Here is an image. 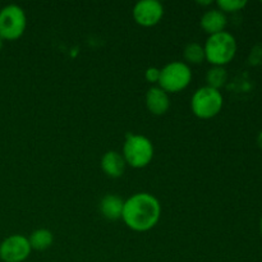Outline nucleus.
Instances as JSON below:
<instances>
[{"label":"nucleus","mask_w":262,"mask_h":262,"mask_svg":"<svg viewBox=\"0 0 262 262\" xmlns=\"http://www.w3.org/2000/svg\"><path fill=\"white\" fill-rule=\"evenodd\" d=\"M161 206L155 196L150 193H136L124 201L122 219L130 229L146 232L156 225L160 219Z\"/></svg>","instance_id":"f257e3e1"},{"label":"nucleus","mask_w":262,"mask_h":262,"mask_svg":"<svg viewBox=\"0 0 262 262\" xmlns=\"http://www.w3.org/2000/svg\"><path fill=\"white\" fill-rule=\"evenodd\" d=\"M205 56L215 67H224L233 60L237 53V41L232 33L223 32L210 35L204 46Z\"/></svg>","instance_id":"f03ea898"},{"label":"nucleus","mask_w":262,"mask_h":262,"mask_svg":"<svg viewBox=\"0 0 262 262\" xmlns=\"http://www.w3.org/2000/svg\"><path fill=\"white\" fill-rule=\"evenodd\" d=\"M123 158L125 163L133 168H143L148 165L154 158L152 142L147 137L141 135H127L124 147H123Z\"/></svg>","instance_id":"7ed1b4c3"},{"label":"nucleus","mask_w":262,"mask_h":262,"mask_svg":"<svg viewBox=\"0 0 262 262\" xmlns=\"http://www.w3.org/2000/svg\"><path fill=\"white\" fill-rule=\"evenodd\" d=\"M223 95L219 90L209 86L201 87L193 94L191 100V107L194 115L202 119H210L220 113L223 107Z\"/></svg>","instance_id":"20e7f679"},{"label":"nucleus","mask_w":262,"mask_h":262,"mask_svg":"<svg viewBox=\"0 0 262 262\" xmlns=\"http://www.w3.org/2000/svg\"><path fill=\"white\" fill-rule=\"evenodd\" d=\"M27 25L26 13L19 5L10 4L0 10V37L17 40L23 35Z\"/></svg>","instance_id":"39448f33"},{"label":"nucleus","mask_w":262,"mask_h":262,"mask_svg":"<svg viewBox=\"0 0 262 262\" xmlns=\"http://www.w3.org/2000/svg\"><path fill=\"white\" fill-rule=\"evenodd\" d=\"M192 79V72L186 63L171 61L160 69L159 84L165 92H178L186 89Z\"/></svg>","instance_id":"423d86ee"},{"label":"nucleus","mask_w":262,"mask_h":262,"mask_svg":"<svg viewBox=\"0 0 262 262\" xmlns=\"http://www.w3.org/2000/svg\"><path fill=\"white\" fill-rule=\"evenodd\" d=\"M30 241L25 235L13 234L0 243V260L4 262H23L30 256Z\"/></svg>","instance_id":"0eeeda50"},{"label":"nucleus","mask_w":262,"mask_h":262,"mask_svg":"<svg viewBox=\"0 0 262 262\" xmlns=\"http://www.w3.org/2000/svg\"><path fill=\"white\" fill-rule=\"evenodd\" d=\"M164 15V7L158 0H141L133 8V17L141 26L156 25Z\"/></svg>","instance_id":"6e6552de"},{"label":"nucleus","mask_w":262,"mask_h":262,"mask_svg":"<svg viewBox=\"0 0 262 262\" xmlns=\"http://www.w3.org/2000/svg\"><path fill=\"white\" fill-rule=\"evenodd\" d=\"M146 105L147 109L155 115H163L168 112L170 106L168 92L164 91L161 87H151L146 94Z\"/></svg>","instance_id":"1a4fd4ad"},{"label":"nucleus","mask_w":262,"mask_h":262,"mask_svg":"<svg viewBox=\"0 0 262 262\" xmlns=\"http://www.w3.org/2000/svg\"><path fill=\"white\" fill-rule=\"evenodd\" d=\"M227 15L220 9H210L202 15L201 26L207 33L214 35V33L223 32L227 27Z\"/></svg>","instance_id":"9d476101"},{"label":"nucleus","mask_w":262,"mask_h":262,"mask_svg":"<svg viewBox=\"0 0 262 262\" xmlns=\"http://www.w3.org/2000/svg\"><path fill=\"white\" fill-rule=\"evenodd\" d=\"M125 160L123 155L117 151H107L101 159V168L106 176L112 178H119L125 170Z\"/></svg>","instance_id":"9b49d317"},{"label":"nucleus","mask_w":262,"mask_h":262,"mask_svg":"<svg viewBox=\"0 0 262 262\" xmlns=\"http://www.w3.org/2000/svg\"><path fill=\"white\" fill-rule=\"evenodd\" d=\"M124 201L117 194H106L100 202V211L107 220H118L122 217Z\"/></svg>","instance_id":"f8f14e48"},{"label":"nucleus","mask_w":262,"mask_h":262,"mask_svg":"<svg viewBox=\"0 0 262 262\" xmlns=\"http://www.w3.org/2000/svg\"><path fill=\"white\" fill-rule=\"evenodd\" d=\"M32 250L36 251H45L53 245V233L48 229H37L30 235L28 238Z\"/></svg>","instance_id":"ddd939ff"},{"label":"nucleus","mask_w":262,"mask_h":262,"mask_svg":"<svg viewBox=\"0 0 262 262\" xmlns=\"http://www.w3.org/2000/svg\"><path fill=\"white\" fill-rule=\"evenodd\" d=\"M228 79V73L224 67H212L206 74L207 86L211 89L219 90L225 84Z\"/></svg>","instance_id":"4468645a"},{"label":"nucleus","mask_w":262,"mask_h":262,"mask_svg":"<svg viewBox=\"0 0 262 262\" xmlns=\"http://www.w3.org/2000/svg\"><path fill=\"white\" fill-rule=\"evenodd\" d=\"M184 58L189 63L200 64L204 59H206L204 46L200 45L199 42H189L184 48Z\"/></svg>","instance_id":"2eb2a0df"},{"label":"nucleus","mask_w":262,"mask_h":262,"mask_svg":"<svg viewBox=\"0 0 262 262\" xmlns=\"http://www.w3.org/2000/svg\"><path fill=\"white\" fill-rule=\"evenodd\" d=\"M222 12H238L247 5L246 0H219L217 2Z\"/></svg>","instance_id":"dca6fc26"},{"label":"nucleus","mask_w":262,"mask_h":262,"mask_svg":"<svg viewBox=\"0 0 262 262\" xmlns=\"http://www.w3.org/2000/svg\"><path fill=\"white\" fill-rule=\"evenodd\" d=\"M146 79L151 83H155V82H159L160 79V69L156 68V67H150L146 71Z\"/></svg>","instance_id":"f3484780"},{"label":"nucleus","mask_w":262,"mask_h":262,"mask_svg":"<svg viewBox=\"0 0 262 262\" xmlns=\"http://www.w3.org/2000/svg\"><path fill=\"white\" fill-rule=\"evenodd\" d=\"M257 145L262 148V130H261L260 135H258V137H257Z\"/></svg>","instance_id":"a211bd4d"},{"label":"nucleus","mask_w":262,"mask_h":262,"mask_svg":"<svg viewBox=\"0 0 262 262\" xmlns=\"http://www.w3.org/2000/svg\"><path fill=\"white\" fill-rule=\"evenodd\" d=\"M3 41H4V40H3V38L0 37V50H2V49H3Z\"/></svg>","instance_id":"6ab92c4d"},{"label":"nucleus","mask_w":262,"mask_h":262,"mask_svg":"<svg viewBox=\"0 0 262 262\" xmlns=\"http://www.w3.org/2000/svg\"><path fill=\"white\" fill-rule=\"evenodd\" d=\"M260 230H261V234H262V216H261V220H260Z\"/></svg>","instance_id":"aec40b11"}]
</instances>
